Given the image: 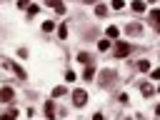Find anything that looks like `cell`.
<instances>
[{
	"label": "cell",
	"mask_w": 160,
	"mask_h": 120,
	"mask_svg": "<svg viewBox=\"0 0 160 120\" xmlns=\"http://www.w3.org/2000/svg\"><path fill=\"white\" fill-rule=\"evenodd\" d=\"M72 102H75L78 108L85 105V102H88V92H85V90H75V92H72Z\"/></svg>",
	"instance_id": "6da1fadb"
},
{
	"label": "cell",
	"mask_w": 160,
	"mask_h": 120,
	"mask_svg": "<svg viewBox=\"0 0 160 120\" xmlns=\"http://www.w3.org/2000/svg\"><path fill=\"white\" fill-rule=\"evenodd\" d=\"M15 98V90L12 88H0V102H10Z\"/></svg>",
	"instance_id": "7a4b0ae2"
},
{
	"label": "cell",
	"mask_w": 160,
	"mask_h": 120,
	"mask_svg": "<svg viewBox=\"0 0 160 120\" xmlns=\"http://www.w3.org/2000/svg\"><path fill=\"white\" fill-rule=\"evenodd\" d=\"M128 52H130V45H125V42H118V45H115V55H118V58H125Z\"/></svg>",
	"instance_id": "3957f363"
},
{
	"label": "cell",
	"mask_w": 160,
	"mask_h": 120,
	"mask_svg": "<svg viewBox=\"0 0 160 120\" xmlns=\"http://www.w3.org/2000/svg\"><path fill=\"white\" fill-rule=\"evenodd\" d=\"M45 112H48V118H55V105H52V100L45 102Z\"/></svg>",
	"instance_id": "277c9868"
},
{
	"label": "cell",
	"mask_w": 160,
	"mask_h": 120,
	"mask_svg": "<svg viewBox=\"0 0 160 120\" xmlns=\"http://www.w3.org/2000/svg\"><path fill=\"white\" fill-rule=\"evenodd\" d=\"M105 32H108V38H118V35H120V30H118L115 25H108V30H105Z\"/></svg>",
	"instance_id": "5b68a950"
},
{
	"label": "cell",
	"mask_w": 160,
	"mask_h": 120,
	"mask_svg": "<svg viewBox=\"0 0 160 120\" xmlns=\"http://www.w3.org/2000/svg\"><path fill=\"white\" fill-rule=\"evenodd\" d=\"M140 90H142V95H152V85H150V82H142Z\"/></svg>",
	"instance_id": "8992f818"
},
{
	"label": "cell",
	"mask_w": 160,
	"mask_h": 120,
	"mask_svg": "<svg viewBox=\"0 0 160 120\" xmlns=\"http://www.w3.org/2000/svg\"><path fill=\"white\" fill-rule=\"evenodd\" d=\"M62 95H65V88H62V85L52 88V98H62Z\"/></svg>",
	"instance_id": "52a82bcc"
},
{
	"label": "cell",
	"mask_w": 160,
	"mask_h": 120,
	"mask_svg": "<svg viewBox=\"0 0 160 120\" xmlns=\"http://www.w3.org/2000/svg\"><path fill=\"white\" fill-rule=\"evenodd\" d=\"M138 68H140V72H148V70H150V62H148V60H140Z\"/></svg>",
	"instance_id": "ba28073f"
},
{
	"label": "cell",
	"mask_w": 160,
	"mask_h": 120,
	"mask_svg": "<svg viewBox=\"0 0 160 120\" xmlns=\"http://www.w3.org/2000/svg\"><path fill=\"white\" fill-rule=\"evenodd\" d=\"M132 10H135V12H142V10H145V5L138 0V2H132Z\"/></svg>",
	"instance_id": "9c48e42d"
},
{
	"label": "cell",
	"mask_w": 160,
	"mask_h": 120,
	"mask_svg": "<svg viewBox=\"0 0 160 120\" xmlns=\"http://www.w3.org/2000/svg\"><path fill=\"white\" fill-rule=\"evenodd\" d=\"M15 115H18V112H15V110H10V112H5L0 120H15Z\"/></svg>",
	"instance_id": "30bf717a"
},
{
	"label": "cell",
	"mask_w": 160,
	"mask_h": 120,
	"mask_svg": "<svg viewBox=\"0 0 160 120\" xmlns=\"http://www.w3.org/2000/svg\"><path fill=\"white\" fill-rule=\"evenodd\" d=\"M50 5H52L58 12H65V5H62V2H50Z\"/></svg>",
	"instance_id": "8fae6325"
},
{
	"label": "cell",
	"mask_w": 160,
	"mask_h": 120,
	"mask_svg": "<svg viewBox=\"0 0 160 120\" xmlns=\"http://www.w3.org/2000/svg\"><path fill=\"white\" fill-rule=\"evenodd\" d=\"M58 35H60V38H68V28L60 25V28H58Z\"/></svg>",
	"instance_id": "7c38bea8"
},
{
	"label": "cell",
	"mask_w": 160,
	"mask_h": 120,
	"mask_svg": "<svg viewBox=\"0 0 160 120\" xmlns=\"http://www.w3.org/2000/svg\"><path fill=\"white\" fill-rule=\"evenodd\" d=\"M98 48H100V50H108V48H110V40H100Z\"/></svg>",
	"instance_id": "4fadbf2b"
},
{
	"label": "cell",
	"mask_w": 160,
	"mask_h": 120,
	"mask_svg": "<svg viewBox=\"0 0 160 120\" xmlns=\"http://www.w3.org/2000/svg\"><path fill=\"white\" fill-rule=\"evenodd\" d=\"M78 60H82V62H88V65H90V55H88V52H80V55H78Z\"/></svg>",
	"instance_id": "5bb4252c"
},
{
	"label": "cell",
	"mask_w": 160,
	"mask_h": 120,
	"mask_svg": "<svg viewBox=\"0 0 160 120\" xmlns=\"http://www.w3.org/2000/svg\"><path fill=\"white\" fill-rule=\"evenodd\" d=\"M95 75V70H92V65H88V70H85V80H90Z\"/></svg>",
	"instance_id": "9a60e30c"
},
{
	"label": "cell",
	"mask_w": 160,
	"mask_h": 120,
	"mask_svg": "<svg viewBox=\"0 0 160 120\" xmlns=\"http://www.w3.org/2000/svg\"><path fill=\"white\" fill-rule=\"evenodd\" d=\"M150 18H152L155 22H160V10H150Z\"/></svg>",
	"instance_id": "2e32d148"
},
{
	"label": "cell",
	"mask_w": 160,
	"mask_h": 120,
	"mask_svg": "<svg viewBox=\"0 0 160 120\" xmlns=\"http://www.w3.org/2000/svg\"><path fill=\"white\" fill-rule=\"evenodd\" d=\"M112 8H115V10H122V8H125V2H122V0H115V2H112Z\"/></svg>",
	"instance_id": "e0dca14e"
},
{
	"label": "cell",
	"mask_w": 160,
	"mask_h": 120,
	"mask_svg": "<svg viewBox=\"0 0 160 120\" xmlns=\"http://www.w3.org/2000/svg\"><path fill=\"white\" fill-rule=\"evenodd\" d=\"M105 10H108L105 5H95V12H98V15H105Z\"/></svg>",
	"instance_id": "ac0fdd59"
},
{
	"label": "cell",
	"mask_w": 160,
	"mask_h": 120,
	"mask_svg": "<svg viewBox=\"0 0 160 120\" xmlns=\"http://www.w3.org/2000/svg\"><path fill=\"white\" fill-rule=\"evenodd\" d=\"M52 28H55V25H52V22H50V20H48V22H42V30H45V32H50V30H52Z\"/></svg>",
	"instance_id": "d6986e66"
},
{
	"label": "cell",
	"mask_w": 160,
	"mask_h": 120,
	"mask_svg": "<svg viewBox=\"0 0 160 120\" xmlns=\"http://www.w3.org/2000/svg\"><path fill=\"white\" fill-rule=\"evenodd\" d=\"M38 12V5H28V15H35Z\"/></svg>",
	"instance_id": "ffe728a7"
},
{
	"label": "cell",
	"mask_w": 160,
	"mask_h": 120,
	"mask_svg": "<svg viewBox=\"0 0 160 120\" xmlns=\"http://www.w3.org/2000/svg\"><path fill=\"white\" fill-rule=\"evenodd\" d=\"M138 30H140V28H138V25H135V22H132V25H130V28H128V32H130V35H135V32H138Z\"/></svg>",
	"instance_id": "44dd1931"
},
{
	"label": "cell",
	"mask_w": 160,
	"mask_h": 120,
	"mask_svg": "<svg viewBox=\"0 0 160 120\" xmlns=\"http://www.w3.org/2000/svg\"><path fill=\"white\" fill-rule=\"evenodd\" d=\"M150 75H152V80H160V68H155V70H152Z\"/></svg>",
	"instance_id": "7402d4cb"
},
{
	"label": "cell",
	"mask_w": 160,
	"mask_h": 120,
	"mask_svg": "<svg viewBox=\"0 0 160 120\" xmlns=\"http://www.w3.org/2000/svg\"><path fill=\"white\" fill-rule=\"evenodd\" d=\"M92 120H102V115H100V112H95V115H92Z\"/></svg>",
	"instance_id": "603a6c76"
},
{
	"label": "cell",
	"mask_w": 160,
	"mask_h": 120,
	"mask_svg": "<svg viewBox=\"0 0 160 120\" xmlns=\"http://www.w3.org/2000/svg\"><path fill=\"white\" fill-rule=\"evenodd\" d=\"M158 115H160V105H158Z\"/></svg>",
	"instance_id": "cb8c5ba5"
},
{
	"label": "cell",
	"mask_w": 160,
	"mask_h": 120,
	"mask_svg": "<svg viewBox=\"0 0 160 120\" xmlns=\"http://www.w3.org/2000/svg\"><path fill=\"white\" fill-rule=\"evenodd\" d=\"M158 92H160V88H158Z\"/></svg>",
	"instance_id": "d4e9b609"
}]
</instances>
